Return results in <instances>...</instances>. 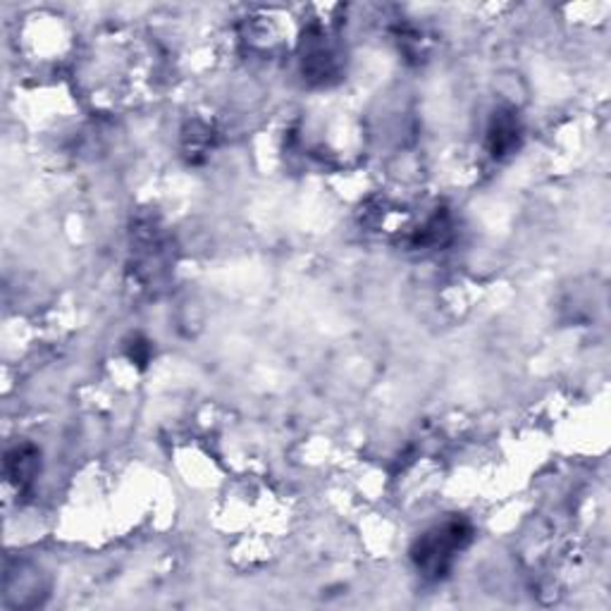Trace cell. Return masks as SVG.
I'll return each mask as SVG.
<instances>
[{
	"label": "cell",
	"mask_w": 611,
	"mask_h": 611,
	"mask_svg": "<svg viewBox=\"0 0 611 611\" xmlns=\"http://www.w3.org/2000/svg\"><path fill=\"white\" fill-rule=\"evenodd\" d=\"M468 540L471 525L466 521H446L418 540L414 559L428 576H444L446 568L452 566L454 556L466 547Z\"/></svg>",
	"instance_id": "cell-1"
},
{
	"label": "cell",
	"mask_w": 611,
	"mask_h": 611,
	"mask_svg": "<svg viewBox=\"0 0 611 611\" xmlns=\"http://www.w3.org/2000/svg\"><path fill=\"white\" fill-rule=\"evenodd\" d=\"M516 144H519V125L511 113H499L490 127V148L493 156L501 158L511 154Z\"/></svg>",
	"instance_id": "cell-2"
}]
</instances>
